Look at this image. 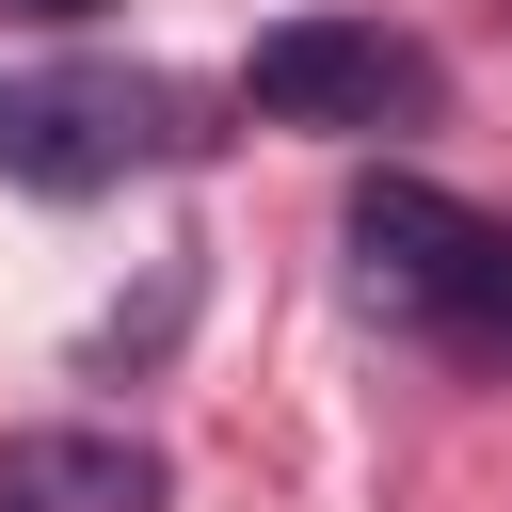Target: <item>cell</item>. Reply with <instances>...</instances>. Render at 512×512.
I'll return each mask as SVG.
<instances>
[{
	"label": "cell",
	"instance_id": "5b68a950",
	"mask_svg": "<svg viewBox=\"0 0 512 512\" xmlns=\"http://www.w3.org/2000/svg\"><path fill=\"white\" fill-rule=\"evenodd\" d=\"M464 352H512V240H496V272H480V304H464Z\"/></svg>",
	"mask_w": 512,
	"mask_h": 512
},
{
	"label": "cell",
	"instance_id": "7a4b0ae2",
	"mask_svg": "<svg viewBox=\"0 0 512 512\" xmlns=\"http://www.w3.org/2000/svg\"><path fill=\"white\" fill-rule=\"evenodd\" d=\"M240 112L256 128H384V112H432V48H400L384 16H288V32H256Z\"/></svg>",
	"mask_w": 512,
	"mask_h": 512
},
{
	"label": "cell",
	"instance_id": "277c9868",
	"mask_svg": "<svg viewBox=\"0 0 512 512\" xmlns=\"http://www.w3.org/2000/svg\"><path fill=\"white\" fill-rule=\"evenodd\" d=\"M0 496L16 512H160V464L112 448V432H16L0 448Z\"/></svg>",
	"mask_w": 512,
	"mask_h": 512
},
{
	"label": "cell",
	"instance_id": "3957f363",
	"mask_svg": "<svg viewBox=\"0 0 512 512\" xmlns=\"http://www.w3.org/2000/svg\"><path fill=\"white\" fill-rule=\"evenodd\" d=\"M496 240H512V224H480V208L432 192V176H368V192H352V272H368V304H400V320H432V336H464Z\"/></svg>",
	"mask_w": 512,
	"mask_h": 512
},
{
	"label": "cell",
	"instance_id": "6da1fadb",
	"mask_svg": "<svg viewBox=\"0 0 512 512\" xmlns=\"http://www.w3.org/2000/svg\"><path fill=\"white\" fill-rule=\"evenodd\" d=\"M144 160H208V112L176 80H0V176L32 192H96V176H144Z\"/></svg>",
	"mask_w": 512,
	"mask_h": 512
},
{
	"label": "cell",
	"instance_id": "8992f818",
	"mask_svg": "<svg viewBox=\"0 0 512 512\" xmlns=\"http://www.w3.org/2000/svg\"><path fill=\"white\" fill-rule=\"evenodd\" d=\"M96 0H0V32H80Z\"/></svg>",
	"mask_w": 512,
	"mask_h": 512
}]
</instances>
